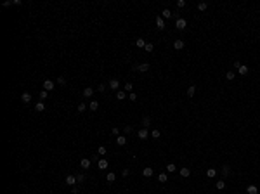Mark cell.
<instances>
[{"label":"cell","mask_w":260,"mask_h":194,"mask_svg":"<svg viewBox=\"0 0 260 194\" xmlns=\"http://www.w3.org/2000/svg\"><path fill=\"white\" fill-rule=\"evenodd\" d=\"M185 26H187V21L182 19V17H179V19L175 21V28L177 29H185Z\"/></svg>","instance_id":"1"},{"label":"cell","mask_w":260,"mask_h":194,"mask_svg":"<svg viewBox=\"0 0 260 194\" xmlns=\"http://www.w3.org/2000/svg\"><path fill=\"white\" fill-rule=\"evenodd\" d=\"M54 87H56V83H54L52 80H45V81H43V90L50 92V90H54Z\"/></svg>","instance_id":"2"},{"label":"cell","mask_w":260,"mask_h":194,"mask_svg":"<svg viewBox=\"0 0 260 194\" xmlns=\"http://www.w3.org/2000/svg\"><path fill=\"white\" fill-rule=\"evenodd\" d=\"M137 137L142 139V140H144V139H147V137H149V132H147V128H140V130L137 132Z\"/></svg>","instance_id":"3"},{"label":"cell","mask_w":260,"mask_h":194,"mask_svg":"<svg viewBox=\"0 0 260 194\" xmlns=\"http://www.w3.org/2000/svg\"><path fill=\"white\" fill-rule=\"evenodd\" d=\"M173 49H175V50H182V49H184V40L177 38V40L173 42Z\"/></svg>","instance_id":"4"},{"label":"cell","mask_w":260,"mask_h":194,"mask_svg":"<svg viewBox=\"0 0 260 194\" xmlns=\"http://www.w3.org/2000/svg\"><path fill=\"white\" fill-rule=\"evenodd\" d=\"M97 168H99V170H106V168H108V160H106V158L99 160L97 161Z\"/></svg>","instance_id":"5"},{"label":"cell","mask_w":260,"mask_h":194,"mask_svg":"<svg viewBox=\"0 0 260 194\" xmlns=\"http://www.w3.org/2000/svg\"><path fill=\"white\" fill-rule=\"evenodd\" d=\"M109 88H113V90H118V88H120V80H116V78L109 80Z\"/></svg>","instance_id":"6"},{"label":"cell","mask_w":260,"mask_h":194,"mask_svg":"<svg viewBox=\"0 0 260 194\" xmlns=\"http://www.w3.org/2000/svg\"><path fill=\"white\" fill-rule=\"evenodd\" d=\"M142 175H144L146 178H151L153 177V168H151V166H146L144 170H142Z\"/></svg>","instance_id":"7"},{"label":"cell","mask_w":260,"mask_h":194,"mask_svg":"<svg viewBox=\"0 0 260 194\" xmlns=\"http://www.w3.org/2000/svg\"><path fill=\"white\" fill-rule=\"evenodd\" d=\"M156 26H158V29H165V21H163L161 16L156 17Z\"/></svg>","instance_id":"8"},{"label":"cell","mask_w":260,"mask_h":194,"mask_svg":"<svg viewBox=\"0 0 260 194\" xmlns=\"http://www.w3.org/2000/svg\"><path fill=\"white\" fill-rule=\"evenodd\" d=\"M80 166L83 168V170H87V168H90V160H88V158H83V160L80 161Z\"/></svg>","instance_id":"9"},{"label":"cell","mask_w":260,"mask_h":194,"mask_svg":"<svg viewBox=\"0 0 260 194\" xmlns=\"http://www.w3.org/2000/svg\"><path fill=\"white\" fill-rule=\"evenodd\" d=\"M127 92H125V90H118V92H116V99H118V101H123V99H127Z\"/></svg>","instance_id":"10"},{"label":"cell","mask_w":260,"mask_h":194,"mask_svg":"<svg viewBox=\"0 0 260 194\" xmlns=\"http://www.w3.org/2000/svg\"><path fill=\"white\" fill-rule=\"evenodd\" d=\"M116 144H118V146H125V144H127V137H125V135H118V137H116Z\"/></svg>","instance_id":"11"},{"label":"cell","mask_w":260,"mask_h":194,"mask_svg":"<svg viewBox=\"0 0 260 194\" xmlns=\"http://www.w3.org/2000/svg\"><path fill=\"white\" fill-rule=\"evenodd\" d=\"M75 182H78L75 175H68V177H66V184H68V185H75Z\"/></svg>","instance_id":"12"},{"label":"cell","mask_w":260,"mask_h":194,"mask_svg":"<svg viewBox=\"0 0 260 194\" xmlns=\"http://www.w3.org/2000/svg\"><path fill=\"white\" fill-rule=\"evenodd\" d=\"M246 192L248 194H258V187H257V185H248V187H246Z\"/></svg>","instance_id":"13"},{"label":"cell","mask_w":260,"mask_h":194,"mask_svg":"<svg viewBox=\"0 0 260 194\" xmlns=\"http://www.w3.org/2000/svg\"><path fill=\"white\" fill-rule=\"evenodd\" d=\"M189 175H191V170H189V168H187V166H184V168H180V177H189Z\"/></svg>","instance_id":"14"},{"label":"cell","mask_w":260,"mask_h":194,"mask_svg":"<svg viewBox=\"0 0 260 194\" xmlns=\"http://www.w3.org/2000/svg\"><path fill=\"white\" fill-rule=\"evenodd\" d=\"M248 71H250V69H248V66H244V64H241V68L237 69V73H239V74H243V76H244V74H248Z\"/></svg>","instance_id":"15"},{"label":"cell","mask_w":260,"mask_h":194,"mask_svg":"<svg viewBox=\"0 0 260 194\" xmlns=\"http://www.w3.org/2000/svg\"><path fill=\"white\" fill-rule=\"evenodd\" d=\"M106 180H108V184H113L116 180V175L113 173V171H109V173H108V177H106Z\"/></svg>","instance_id":"16"},{"label":"cell","mask_w":260,"mask_h":194,"mask_svg":"<svg viewBox=\"0 0 260 194\" xmlns=\"http://www.w3.org/2000/svg\"><path fill=\"white\" fill-rule=\"evenodd\" d=\"M135 45H137L139 49H144V47H146V40H144V38H137V40H135Z\"/></svg>","instance_id":"17"},{"label":"cell","mask_w":260,"mask_h":194,"mask_svg":"<svg viewBox=\"0 0 260 194\" xmlns=\"http://www.w3.org/2000/svg\"><path fill=\"white\" fill-rule=\"evenodd\" d=\"M229 173H231V166H229V165H224V166H222V175H224V177H227Z\"/></svg>","instance_id":"18"},{"label":"cell","mask_w":260,"mask_h":194,"mask_svg":"<svg viewBox=\"0 0 260 194\" xmlns=\"http://www.w3.org/2000/svg\"><path fill=\"white\" fill-rule=\"evenodd\" d=\"M215 175H217V170H215V168H208V170H206V177L213 178Z\"/></svg>","instance_id":"19"},{"label":"cell","mask_w":260,"mask_h":194,"mask_svg":"<svg viewBox=\"0 0 260 194\" xmlns=\"http://www.w3.org/2000/svg\"><path fill=\"white\" fill-rule=\"evenodd\" d=\"M158 180H160V182H161V184H165V182H167V180H168V175H167V173H163V171H161V173L158 175Z\"/></svg>","instance_id":"20"},{"label":"cell","mask_w":260,"mask_h":194,"mask_svg":"<svg viewBox=\"0 0 260 194\" xmlns=\"http://www.w3.org/2000/svg\"><path fill=\"white\" fill-rule=\"evenodd\" d=\"M92 95H94V90L90 87H87L85 90H83V97H92Z\"/></svg>","instance_id":"21"},{"label":"cell","mask_w":260,"mask_h":194,"mask_svg":"<svg viewBox=\"0 0 260 194\" xmlns=\"http://www.w3.org/2000/svg\"><path fill=\"white\" fill-rule=\"evenodd\" d=\"M97 154H99V156H106V154H108V149L104 147V146H99V149H97Z\"/></svg>","instance_id":"22"},{"label":"cell","mask_w":260,"mask_h":194,"mask_svg":"<svg viewBox=\"0 0 260 194\" xmlns=\"http://www.w3.org/2000/svg\"><path fill=\"white\" fill-rule=\"evenodd\" d=\"M149 125H151V118H149V116H144V118H142V126L147 128Z\"/></svg>","instance_id":"23"},{"label":"cell","mask_w":260,"mask_h":194,"mask_svg":"<svg viewBox=\"0 0 260 194\" xmlns=\"http://www.w3.org/2000/svg\"><path fill=\"white\" fill-rule=\"evenodd\" d=\"M206 9H208V4H206V2H199V4H198V11H206Z\"/></svg>","instance_id":"24"},{"label":"cell","mask_w":260,"mask_h":194,"mask_svg":"<svg viewBox=\"0 0 260 194\" xmlns=\"http://www.w3.org/2000/svg\"><path fill=\"white\" fill-rule=\"evenodd\" d=\"M194 94H196V87L191 85L189 88H187V95H189V97H194Z\"/></svg>","instance_id":"25"},{"label":"cell","mask_w":260,"mask_h":194,"mask_svg":"<svg viewBox=\"0 0 260 194\" xmlns=\"http://www.w3.org/2000/svg\"><path fill=\"white\" fill-rule=\"evenodd\" d=\"M21 101H23V102H29V101H31V95H29L28 92H24L23 95H21Z\"/></svg>","instance_id":"26"},{"label":"cell","mask_w":260,"mask_h":194,"mask_svg":"<svg viewBox=\"0 0 260 194\" xmlns=\"http://www.w3.org/2000/svg\"><path fill=\"white\" fill-rule=\"evenodd\" d=\"M43 109H45L43 102H42V101H38V102H36V106H35V111H38V113H40V111H43Z\"/></svg>","instance_id":"27"},{"label":"cell","mask_w":260,"mask_h":194,"mask_svg":"<svg viewBox=\"0 0 260 194\" xmlns=\"http://www.w3.org/2000/svg\"><path fill=\"white\" fill-rule=\"evenodd\" d=\"M88 108L92 109V111H97V109H99V102H97V101H92V102L88 104Z\"/></svg>","instance_id":"28"},{"label":"cell","mask_w":260,"mask_h":194,"mask_svg":"<svg viewBox=\"0 0 260 194\" xmlns=\"http://www.w3.org/2000/svg\"><path fill=\"white\" fill-rule=\"evenodd\" d=\"M215 187L219 189V191H222V189H225V182H224V180H217V184H215Z\"/></svg>","instance_id":"29"},{"label":"cell","mask_w":260,"mask_h":194,"mask_svg":"<svg viewBox=\"0 0 260 194\" xmlns=\"http://www.w3.org/2000/svg\"><path fill=\"white\" fill-rule=\"evenodd\" d=\"M132 88H133V85L130 83V81H127V83L123 85V90H125V92H132Z\"/></svg>","instance_id":"30"},{"label":"cell","mask_w":260,"mask_h":194,"mask_svg":"<svg viewBox=\"0 0 260 194\" xmlns=\"http://www.w3.org/2000/svg\"><path fill=\"white\" fill-rule=\"evenodd\" d=\"M161 14H163L161 17H167V19H168V17H172V11H170V9H163Z\"/></svg>","instance_id":"31"},{"label":"cell","mask_w":260,"mask_h":194,"mask_svg":"<svg viewBox=\"0 0 260 194\" xmlns=\"http://www.w3.org/2000/svg\"><path fill=\"white\" fill-rule=\"evenodd\" d=\"M234 76H236L234 71H227V73H225V78H227V80H234Z\"/></svg>","instance_id":"32"},{"label":"cell","mask_w":260,"mask_h":194,"mask_svg":"<svg viewBox=\"0 0 260 194\" xmlns=\"http://www.w3.org/2000/svg\"><path fill=\"white\" fill-rule=\"evenodd\" d=\"M175 170H177V166L173 165V163H168V165H167V171H170V173H172V171H175Z\"/></svg>","instance_id":"33"},{"label":"cell","mask_w":260,"mask_h":194,"mask_svg":"<svg viewBox=\"0 0 260 194\" xmlns=\"http://www.w3.org/2000/svg\"><path fill=\"white\" fill-rule=\"evenodd\" d=\"M160 135H161V132H160V130H153V132H151V137H153V139H160Z\"/></svg>","instance_id":"34"},{"label":"cell","mask_w":260,"mask_h":194,"mask_svg":"<svg viewBox=\"0 0 260 194\" xmlns=\"http://www.w3.org/2000/svg\"><path fill=\"white\" fill-rule=\"evenodd\" d=\"M47 95H49V92H47V90H42V92H40V97H38V99H40V101H45Z\"/></svg>","instance_id":"35"},{"label":"cell","mask_w":260,"mask_h":194,"mask_svg":"<svg viewBox=\"0 0 260 194\" xmlns=\"http://www.w3.org/2000/svg\"><path fill=\"white\" fill-rule=\"evenodd\" d=\"M76 180H78V182H83V180H85V173H78V175H76Z\"/></svg>","instance_id":"36"},{"label":"cell","mask_w":260,"mask_h":194,"mask_svg":"<svg viewBox=\"0 0 260 194\" xmlns=\"http://www.w3.org/2000/svg\"><path fill=\"white\" fill-rule=\"evenodd\" d=\"M144 49H146L147 52H153V50H154V45H153V43H146Z\"/></svg>","instance_id":"37"},{"label":"cell","mask_w":260,"mask_h":194,"mask_svg":"<svg viewBox=\"0 0 260 194\" xmlns=\"http://www.w3.org/2000/svg\"><path fill=\"white\" fill-rule=\"evenodd\" d=\"M57 83H59V85H63V87H66V80H64V76H59Z\"/></svg>","instance_id":"38"},{"label":"cell","mask_w":260,"mask_h":194,"mask_svg":"<svg viewBox=\"0 0 260 194\" xmlns=\"http://www.w3.org/2000/svg\"><path fill=\"white\" fill-rule=\"evenodd\" d=\"M128 99H130L132 102H135V99H137V95H135V92H130V94H128Z\"/></svg>","instance_id":"39"},{"label":"cell","mask_w":260,"mask_h":194,"mask_svg":"<svg viewBox=\"0 0 260 194\" xmlns=\"http://www.w3.org/2000/svg\"><path fill=\"white\" fill-rule=\"evenodd\" d=\"M111 133H113V135H116V137H118V135H120V128H118V126H115V128L111 130Z\"/></svg>","instance_id":"40"},{"label":"cell","mask_w":260,"mask_h":194,"mask_svg":"<svg viewBox=\"0 0 260 194\" xmlns=\"http://www.w3.org/2000/svg\"><path fill=\"white\" fill-rule=\"evenodd\" d=\"M85 109H87V106H85L83 102H80V104H78V111H80V113H81V111H85Z\"/></svg>","instance_id":"41"},{"label":"cell","mask_w":260,"mask_h":194,"mask_svg":"<svg viewBox=\"0 0 260 194\" xmlns=\"http://www.w3.org/2000/svg\"><path fill=\"white\" fill-rule=\"evenodd\" d=\"M177 7H180V9L185 7V2H184V0H177Z\"/></svg>","instance_id":"42"},{"label":"cell","mask_w":260,"mask_h":194,"mask_svg":"<svg viewBox=\"0 0 260 194\" xmlns=\"http://www.w3.org/2000/svg\"><path fill=\"white\" fill-rule=\"evenodd\" d=\"M97 90H99V92H104V90H106V85H104V83H99Z\"/></svg>","instance_id":"43"},{"label":"cell","mask_w":260,"mask_h":194,"mask_svg":"<svg viewBox=\"0 0 260 194\" xmlns=\"http://www.w3.org/2000/svg\"><path fill=\"white\" fill-rule=\"evenodd\" d=\"M123 130H125V133H130V132H132V126H130V125H125V128H123Z\"/></svg>","instance_id":"44"},{"label":"cell","mask_w":260,"mask_h":194,"mask_svg":"<svg viewBox=\"0 0 260 194\" xmlns=\"http://www.w3.org/2000/svg\"><path fill=\"white\" fill-rule=\"evenodd\" d=\"M232 66H234L236 69H239V68H241V63H239V61H234V64H232Z\"/></svg>","instance_id":"45"},{"label":"cell","mask_w":260,"mask_h":194,"mask_svg":"<svg viewBox=\"0 0 260 194\" xmlns=\"http://www.w3.org/2000/svg\"><path fill=\"white\" fill-rule=\"evenodd\" d=\"M128 173H130V171H128V170H127V168H125V170H123V171H121V175H123V177H128Z\"/></svg>","instance_id":"46"}]
</instances>
